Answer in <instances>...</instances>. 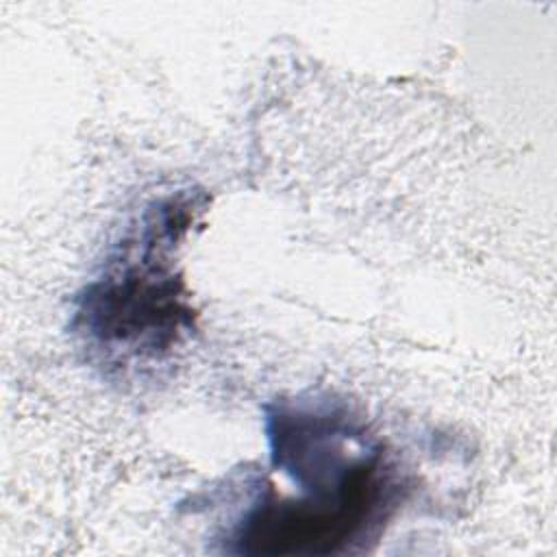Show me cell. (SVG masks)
<instances>
[{
  "label": "cell",
  "instance_id": "1",
  "mask_svg": "<svg viewBox=\"0 0 557 557\" xmlns=\"http://www.w3.org/2000/svg\"><path fill=\"white\" fill-rule=\"evenodd\" d=\"M270 459L294 481L296 498L272 487L228 535L239 555H344L376 540L407 496V481L383 442L339 403L265 405Z\"/></svg>",
  "mask_w": 557,
  "mask_h": 557
},
{
  "label": "cell",
  "instance_id": "2",
  "mask_svg": "<svg viewBox=\"0 0 557 557\" xmlns=\"http://www.w3.org/2000/svg\"><path fill=\"white\" fill-rule=\"evenodd\" d=\"M187 194L154 202L139 231L76 300L74 329L104 363L157 361L194 329L183 281L174 272L172 248L196 215Z\"/></svg>",
  "mask_w": 557,
  "mask_h": 557
}]
</instances>
